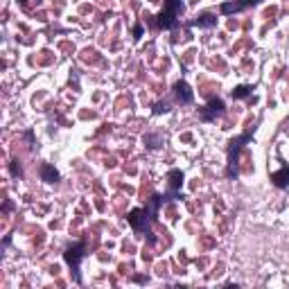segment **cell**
Here are the masks:
<instances>
[{
	"label": "cell",
	"mask_w": 289,
	"mask_h": 289,
	"mask_svg": "<svg viewBox=\"0 0 289 289\" xmlns=\"http://www.w3.org/2000/svg\"><path fill=\"white\" fill-rule=\"evenodd\" d=\"M165 203L167 201H165V197L163 195H154L143 208H133V210H129V215H127V222L133 228V233L140 235V237H147L149 244H154L156 242L154 233H151V222H156L158 210H161Z\"/></svg>",
	"instance_id": "1"
},
{
	"label": "cell",
	"mask_w": 289,
	"mask_h": 289,
	"mask_svg": "<svg viewBox=\"0 0 289 289\" xmlns=\"http://www.w3.org/2000/svg\"><path fill=\"white\" fill-rule=\"evenodd\" d=\"M258 124H260V118L246 129L244 133L235 136V138L228 143V149H226V158H228V163H226V179H230V181L237 179V174H240V169H237V163H240V151L253 140V133H256Z\"/></svg>",
	"instance_id": "2"
},
{
	"label": "cell",
	"mask_w": 289,
	"mask_h": 289,
	"mask_svg": "<svg viewBox=\"0 0 289 289\" xmlns=\"http://www.w3.org/2000/svg\"><path fill=\"white\" fill-rule=\"evenodd\" d=\"M86 256H88V240H79L77 244L68 246L64 251V260H66L68 267H70L72 280H75L77 285H82V262Z\"/></svg>",
	"instance_id": "3"
},
{
	"label": "cell",
	"mask_w": 289,
	"mask_h": 289,
	"mask_svg": "<svg viewBox=\"0 0 289 289\" xmlns=\"http://www.w3.org/2000/svg\"><path fill=\"white\" fill-rule=\"evenodd\" d=\"M183 3L181 0H163V11L156 16L158 30H177L179 16L183 14Z\"/></svg>",
	"instance_id": "4"
},
{
	"label": "cell",
	"mask_w": 289,
	"mask_h": 289,
	"mask_svg": "<svg viewBox=\"0 0 289 289\" xmlns=\"http://www.w3.org/2000/svg\"><path fill=\"white\" fill-rule=\"evenodd\" d=\"M224 113H226L224 100L213 98V100H208V104L203 106V109H199V120L201 122H215L217 118H222Z\"/></svg>",
	"instance_id": "5"
},
{
	"label": "cell",
	"mask_w": 289,
	"mask_h": 289,
	"mask_svg": "<svg viewBox=\"0 0 289 289\" xmlns=\"http://www.w3.org/2000/svg\"><path fill=\"white\" fill-rule=\"evenodd\" d=\"M181 185H183V172H181V169H169L167 172V192L163 195L165 197V201L183 199V195H181Z\"/></svg>",
	"instance_id": "6"
},
{
	"label": "cell",
	"mask_w": 289,
	"mask_h": 289,
	"mask_svg": "<svg viewBox=\"0 0 289 289\" xmlns=\"http://www.w3.org/2000/svg\"><path fill=\"white\" fill-rule=\"evenodd\" d=\"M262 0H226V3L219 5V14L222 16H233L240 14V11H246L251 7H258Z\"/></svg>",
	"instance_id": "7"
},
{
	"label": "cell",
	"mask_w": 289,
	"mask_h": 289,
	"mask_svg": "<svg viewBox=\"0 0 289 289\" xmlns=\"http://www.w3.org/2000/svg\"><path fill=\"white\" fill-rule=\"evenodd\" d=\"M174 100L179 102V104H183V106H188L195 102V93H192V88H190V84L188 82H177L174 84Z\"/></svg>",
	"instance_id": "8"
},
{
	"label": "cell",
	"mask_w": 289,
	"mask_h": 289,
	"mask_svg": "<svg viewBox=\"0 0 289 289\" xmlns=\"http://www.w3.org/2000/svg\"><path fill=\"white\" fill-rule=\"evenodd\" d=\"M190 27H201V30H213L215 25H217V16L213 14V11H201V14H197L195 18L188 21Z\"/></svg>",
	"instance_id": "9"
},
{
	"label": "cell",
	"mask_w": 289,
	"mask_h": 289,
	"mask_svg": "<svg viewBox=\"0 0 289 289\" xmlns=\"http://www.w3.org/2000/svg\"><path fill=\"white\" fill-rule=\"evenodd\" d=\"M271 183H274L276 188H280V190L289 188V165H282L280 172L271 174Z\"/></svg>",
	"instance_id": "10"
},
{
	"label": "cell",
	"mask_w": 289,
	"mask_h": 289,
	"mask_svg": "<svg viewBox=\"0 0 289 289\" xmlns=\"http://www.w3.org/2000/svg\"><path fill=\"white\" fill-rule=\"evenodd\" d=\"M41 179L45 183H59V172L54 169V165H50V163H43L41 165Z\"/></svg>",
	"instance_id": "11"
},
{
	"label": "cell",
	"mask_w": 289,
	"mask_h": 289,
	"mask_svg": "<svg viewBox=\"0 0 289 289\" xmlns=\"http://www.w3.org/2000/svg\"><path fill=\"white\" fill-rule=\"evenodd\" d=\"M253 86H246V84H242V86H235L233 90H230V98L233 100H246V98H251L253 95Z\"/></svg>",
	"instance_id": "12"
},
{
	"label": "cell",
	"mask_w": 289,
	"mask_h": 289,
	"mask_svg": "<svg viewBox=\"0 0 289 289\" xmlns=\"http://www.w3.org/2000/svg\"><path fill=\"white\" fill-rule=\"evenodd\" d=\"M145 145L149 147V149H156V147L163 145V138H161L158 133H147V136H145Z\"/></svg>",
	"instance_id": "13"
},
{
	"label": "cell",
	"mask_w": 289,
	"mask_h": 289,
	"mask_svg": "<svg viewBox=\"0 0 289 289\" xmlns=\"http://www.w3.org/2000/svg\"><path fill=\"white\" fill-rule=\"evenodd\" d=\"M167 111H169V102L167 100H163V102H158V104H154V113H156V115L167 113Z\"/></svg>",
	"instance_id": "14"
},
{
	"label": "cell",
	"mask_w": 289,
	"mask_h": 289,
	"mask_svg": "<svg viewBox=\"0 0 289 289\" xmlns=\"http://www.w3.org/2000/svg\"><path fill=\"white\" fill-rule=\"evenodd\" d=\"M9 169H11V177H23V169L18 165V161H11L9 163Z\"/></svg>",
	"instance_id": "15"
},
{
	"label": "cell",
	"mask_w": 289,
	"mask_h": 289,
	"mask_svg": "<svg viewBox=\"0 0 289 289\" xmlns=\"http://www.w3.org/2000/svg\"><path fill=\"white\" fill-rule=\"evenodd\" d=\"M143 36V25H136L133 27V38H140Z\"/></svg>",
	"instance_id": "16"
},
{
	"label": "cell",
	"mask_w": 289,
	"mask_h": 289,
	"mask_svg": "<svg viewBox=\"0 0 289 289\" xmlns=\"http://www.w3.org/2000/svg\"><path fill=\"white\" fill-rule=\"evenodd\" d=\"M9 210H11V201H5V206H3V213H5V215H7Z\"/></svg>",
	"instance_id": "17"
},
{
	"label": "cell",
	"mask_w": 289,
	"mask_h": 289,
	"mask_svg": "<svg viewBox=\"0 0 289 289\" xmlns=\"http://www.w3.org/2000/svg\"><path fill=\"white\" fill-rule=\"evenodd\" d=\"M18 3L23 5V7H27V0H18Z\"/></svg>",
	"instance_id": "18"
}]
</instances>
